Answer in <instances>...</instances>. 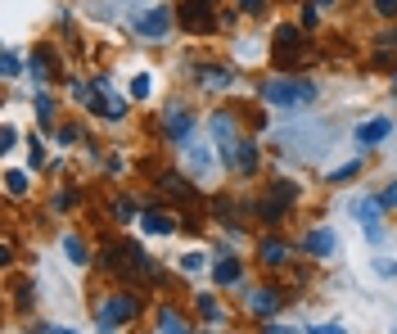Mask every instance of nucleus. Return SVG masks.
Returning <instances> with one entry per match:
<instances>
[{
	"instance_id": "f257e3e1",
	"label": "nucleus",
	"mask_w": 397,
	"mask_h": 334,
	"mask_svg": "<svg viewBox=\"0 0 397 334\" xmlns=\"http://www.w3.org/2000/svg\"><path fill=\"white\" fill-rule=\"evenodd\" d=\"M267 104L271 108H298V104H312L316 100V86L312 82H267Z\"/></svg>"
},
{
	"instance_id": "f03ea898",
	"label": "nucleus",
	"mask_w": 397,
	"mask_h": 334,
	"mask_svg": "<svg viewBox=\"0 0 397 334\" xmlns=\"http://www.w3.org/2000/svg\"><path fill=\"white\" fill-rule=\"evenodd\" d=\"M172 28V9L167 5H154V9H145L140 18H135V36H145V41H163Z\"/></svg>"
},
{
	"instance_id": "7ed1b4c3",
	"label": "nucleus",
	"mask_w": 397,
	"mask_h": 334,
	"mask_svg": "<svg viewBox=\"0 0 397 334\" xmlns=\"http://www.w3.org/2000/svg\"><path fill=\"white\" fill-rule=\"evenodd\" d=\"M131 312H135L131 299H104V303H99V312H95L99 334H108V330H118L122 321H131Z\"/></svg>"
},
{
	"instance_id": "20e7f679",
	"label": "nucleus",
	"mask_w": 397,
	"mask_h": 334,
	"mask_svg": "<svg viewBox=\"0 0 397 334\" xmlns=\"http://www.w3.org/2000/svg\"><path fill=\"white\" fill-rule=\"evenodd\" d=\"M303 249L312 253V257H334V249H339V235H334L330 226H316V230L303 240Z\"/></svg>"
},
{
	"instance_id": "39448f33",
	"label": "nucleus",
	"mask_w": 397,
	"mask_h": 334,
	"mask_svg": "<svg viewBox=\"0 0 397 334\" xmlns=\"http://www.w3.org/2000/svg\"><path fill=\"white\" fill-rule=\"evenodd\" d=\"M379 199H357V217H362V226H366V235H370V240H384V221H379Z\"/></svg>"
},
{
	"instance_id": "423d86ee",
	"label": "nucleus",
	"mask_w": 397,
	"mask_h": 334,
	"mask_svg": "<svg viewBox=\"0 0 397 334\" xmlns=\"http://www.w3.org/2000/svg\"><path fill=\"white\" fill-rule=\"evenodd\" d=\"M393 135V122L388 118H370L357 127V145H379V140H388Z\"/></svg>"
},
{
	"instance_id": "0eeeda50",
	"label": "nucleus",
	"mask_w": 397,
	"mask_h": 334,
	"mask_svg": "<svg viewBox=\"0 0 397 334\" xmlns=\"http://www.w3.org/2000/svg\"><path fill=\"white\" fill-rule=\"evenodd\" d=\"M167 131L177 135V140H185V135H190V108L172 104V108H167Z\"/></svg>"
},
{
	"instance_id": "6e6552de",
	"label": "nucleus",
	"mask_w": 397,
	"mask_h": 334,
	"mask_svg": "<svg viewBox=\"0 0 397 334\" xmlns=\"http://www.w3.org/2000/svg\"><path fill=\"white\" fill-rule=\"evenodd\" d=\"M230 167L235 172H253L257 167V150L248 140H240V145H235V154H230Z\"/></svg>"
},
{
	"instance_id": "1a4fd4ad",
	"label": "nucleus",
	"mask_w": 397,
	"mask_h": 334,
	"mask_svg": "<svg viewBox=\"0 0 397 334\" xmlns=\"http://www.w3.org/2000/svg\"><path fill=\"white\" fill-rule=\"evenodd\" d=\"M213 276H217V284H235V280H240V262H235V257H226V262H217Z\"/></svg>"
},
{
	"instance_id": "9d476101",
	"label": "nucleus",
	"mask_w": 397,
	"mask_h": 334,
	"mask_svg": "<svg viewBox=\"0 0 397 334\" xmlns=\"http://www.w3.org/2000/svg\"><path fill=\"white\" fill-rule=\"evenodd\" d=\"M140 226H145V230H154V235H167V230H172V221H167L163 213H145V217H140Z\"/></svg>"
},
{
	"instance_id": "9b49d317",
	"label": "nucleus",
	"mask_w": 397,
	"mask_h": 334,
	"mask_svg": "<svg viewBox=\"0 0 397 334\" xmlns=\"http://www.w3.org/2000/svg\"><path fill=\"white\" fill-rule=\"evenodd\" d=\"M5 190L9 194H28V172H5Z\"/></svg>"
},
{
	"instance_id": "f8f14e48",
	"label": "nucleus",
	"mask_w": 397,
	"mask_h": 334,
	"mask_svg": "<svg viewBox=\"0 0 397 334\" xmlns=\"http://www.w3.org/2000/svg\"><path fill=\"white\" fill-rule=\"evenodd\" d=\"M158 325H163V334H190V330H185V321H181L177 312H163V316H158Z\"/></svg>"
},
{
	"instance_id": "ddd939ff",
	"label": "nucleus",
	"mask_w": 397,
	"mask_h": 334,
	"mask_svg": "<svg viewBox=\"0 0 397 334\" xmlns=\"http://www.w3.org/2000/svg\"><path fill=\"white\" fill-rule=\"evenodd\" d=\"M149 91H154L149 72H135V77H131V95H135V100H149Z\"/></svg>"
},
{
	"instance_id": "4468645a",
	"label": "nucleus",
	"mask_w": 397,
	"mask_h": 334,
	"mask_svg": "<svg viewBox=\"0 0 397 334\" xmlns=\"http://www.w3.org/2000/svg\"><path fill=\"white\" fill-rule=\"evenodd\" d=\"M64 253H68V257H72V262H77V267L86 262V249H82V240H77V235H68V240H64Z\"/></svg>"
},
{
	"instance_id": "2eb2a0df",
	"label": "nucleus",
	"mask_w": 397,
	"mask_h": 334,
	"mask_svg": "<svg viewBox=\"0 0 397 334\" xmlns=\"http://www.w3.org/2000/svg\"><path fill=\"white\" fill-rule=\"evenodd\" d=\"M248 303H253L257 312H271V307H276V294H271V289H257V294H253V299H248Z\"/></svg>"
},
{
	"instance_id": "dca6fc26",
	"label": "nucleus",
	"mask_w": 397,
	"mask_h": 334,
	"mask_svg": "<svg viewBox=\"0 0 397 334\" xmlns=\"http://www.w3.org/2000/svg\"><path fill=\"white\" fill-rule=\"evenodd\" d=\"M203 86L213 91V86H230V77H226V68H208V77H203Z\"/></svg>"
},
{
	"instance_id": "f3484780",
	"label": "nucleus",
	"mask_w": 397,
	"mask_h": 334,
	"mask_svg": "<svg viewBox=\"0 0 397 334\" xmlns=\"http://www.w3.org/2000/svg\"><path fill=\"white\" fill-rule=\"evenodd\" d=\"M262 257H267V262H280V257H284V244H276V240H267V249H262Z\"/></svg>"
},
{
	"instance_id": "a211bd4d",
	"label": "nucleus",
	"mask_w": 397,
	"mask_h": 334,
	"mask_svg": "<svg viewBox=\"0 0 397 334\" xmlns=\"http://www.w3.org/2000/svg\"><path fill=\"white\" fill-rule=\"evenodd\" d=\"M0 64H5V77H18V55H14V50H5Z\"/></svg>"
},
{
	"instance_id": "6ab92c4d",
	"label": "nucleus",
	"mask_w": 397,
	"mask_h": 334,
	"mask_svg": "<svg viewBox=\"0 0 397 334\" xmlns=\"http://www.w3.org/2000/svg\"><path fill=\"white\" fill-rule=\"evenodd\" d=\"M0 140H5V145H0V150H14V140H18V131H14V127H9V122H5V131H0Z\"/></svg>"
},
{
	"instance_id": "aec40b11",
	"label": "nucleus",
	"mask_w": 397,
	"mask_h": 334,
	"mask_svg": "<svg viewBox=\"0 0 397 334\" xmlns=\"http://www.w3.org/2000/svg\"><path fill=\"white\" fill-rule=\"evenodd\" d=\"M307 334H347L343 325H307Z\"/></svg>"
},
{
	"instance_id": "412c9836",
	"label": "nucleus",
	"mask_w": 397,
	"mask_h": 334,
	"mask_svg": "<svg viewBox=\"0 0 397 334\" xmlns=\"http://www.w3.org/2000/svg\"><path fill=\"white\" fill-rule=\"evenodd\" d=\"M379 204H384V208H397V185H388V190L379 194Z\"/></svg>"
},
{
	"instance_id": "4be33fe9",
	"label": "nucleus",
	"mask_w": 397,
	"mask_h": 334,
	"mask_svg": "<svg viewBox=\"0 0 397 334\" xmlns=\"http://www.w3.org/2000/svg\"><path fill=\"white\" fill-rule=\"evenodd\" d=\"M203 267V253H185V271H198Z\"/></svg>"
},
{
	"instance_id": "5701e85b",
	"label": "nucleus",
	"mask_w": 397,
	"mask_h": 334,
	"mask_svg": "<svg viewBox=\"0 0 397 334\" xmlns=\"http://www.w3.org/2000/svg\"><path fill=\"white\" fill-rule=\"evenodd\" d=\"M190 163H194L198 172H203V167H208V154H203V150H190Z\"/></svg>"
},
{
	"instance_id": "b1692460",
	"label": "nucleus",
	"mask_w": 397,
	"mask_h": 334,
	"mask_svg": "<svg viewBox=\"0 0 397 334\" xmlns=\"http://www.w3.org/2000/svg\"><path fill=\"white\" fill-rule=\"evenodd\" d=\"M375 9L379 14H397V0H375Z\"/></svg>"
},
{
	"instance_id": "393cba45",
	"label": "nucleus",
	"mask_w": 397,
	"mask_h": 334,
	"mask_svg": "<svg viewBox=\"0 0 397 334\" xmlns=\"http://www.w3.org/2000/svg\"><path fill=\"white\" fill-rule=\"evenodd\" d=\"M235 5H240V9H248V14H257V9H262V0H235Z\"/></svg>"
},
{
	"instance_id": "a878e982",
	"label": "nucleus",
	"mask_w": 397,
	"mask_h": 334,
	"mask_svg": "<svg viewBox=\"0 0 397 334\" xmlns=\"http://www.w3.org/2000/svg\"><path fill=\"white\" fill-rule=\"evenodd\" d=\"M379 271L384 276H397V262H379Z\"/></svg>"
},
{
	"instance_id": "bb28decb",
	"label": "nucleus",
	"mask_w": 397,
	"mask_h": 334,
	"mask_svg": "<svg viewBox=\"0 0 397 334\" xmlns=\"http://www.w3.org/2000/svg\"><path fill=\"white\" fill-rule=\"evenodd\" d=\"M384 41H388V45H397V28H393V32H388V36H384Z\"/></svg>"
},
{
	"instance_id": "cd10ccee",
	"label": "nucleus",
	"mask_w": 397,
	"mask_h": 334,
	"mask_svg": "<svg viewBox=\"0 0 397 334\" xmlns=\"http://www.w3.org/2000/svg\"><path fill=\"white\" fill-rule=\"evenodd\" d=\"M271 334H293V330H284V325H271Z\"/></svg>"
},
{
	"instance_id": "c85d7f7f",
	"label": "nucleus",
	"mask_w": 397,
	"mask_h": 334,
	"mask_svg": "<svg viewBox=\"0 0 397 334\" xmlns=\"http://www.w3.org/2000/svg\"><path fill=\"white\" fill-rule=\"evenodd\" d=\"M55 334H72V330H55Z\"/></svg>"
},
{
	"instance_id": "c756f323",
	"label": "nucleus",
	"mask_w": 397,
	"mask_h": 334,
	"mask_svg": "<svg viewBox=\"0 0 397 334\" xmlns=\"http://www.w3.org/2000/svg\"><path fill=\"white\" fill-rule=\"evenodd\" d=\"M320 5H330V0H320Z\"/></svg>"
},
{
	"instance_id": "7c9ffc66",
	"label": "nucleus",
	"mask_w": 397,
	"mask_h": 334,
	"mask_svg": "<svg viewBox=\"0 0 397 334\" xmlns=\"http://www.w3.org/2000/svg\"><path fill=\"white\" fill-rule=\"evenodd\" d=\"M393 91H397V82H393Z\"/></svg>"
}]
</instances>
